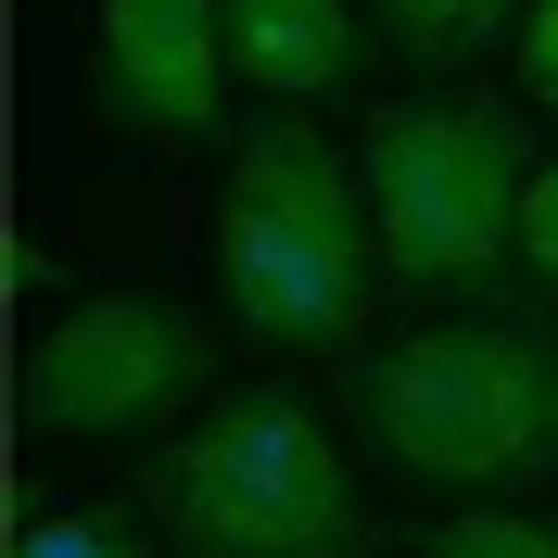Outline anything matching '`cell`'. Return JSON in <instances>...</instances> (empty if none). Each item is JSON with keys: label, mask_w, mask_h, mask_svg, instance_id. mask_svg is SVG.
<instances>
[{"label": "cell", "mask_w": 558, "mask_h": 558, "mask_svg": "<svg viewBox=\"0 0 558 558\" xmlns=\"http://www.w3.org/2000/svg\"><path fill=\"white\" fill-rule=\"evenodd\" d=\"M216 279H229V317L254 343H292V355L355 343V317L381 292V216H368V178L305 114L242 140L229 204H216Z\"/></svg>", "instance_id": "1"}, {"label": "cell", "mask_w": 558, "mask_h": 558, "mask_svg": "<svg viewBox=\"0 0 558 558\" xmlns=\"http://www.w3.org/2000/svg\"><path fill=\"white\" fill-rule=\"evenodd\" d=\"M216 38H229V76L267 89V102H317L355 76V13L343 0H216Z\"/></svg>", "instance_id": "7"}, {"label": "cell", "mask_w": 558, "mask_h": 558, "mask_svg": "<svg viewBox=\"0 0 558 558\" xmlns=\"http://www.w3.org/2000/svg\"><path fill=\"white\" fill-rule=\"evenodd\" d=\"M204 381H216L204 317L153 305V292H102V305H64L26 343V432H38V445L153 432V418H178Z\"/></svg>", "instance_id": "5"}, {"label": "cell", "mask_w": 558, "mask_h": 558, "mask_svg": "<svg viewBox=\"0 0 558 558\" xmlns=\"http://www.w3.org/2000/svg\"><path fill=\"white\" fill-rule=\"evenodd\" d=\"M521 89H533V102H558V0L521 26Z\"/></svg>", "instance_id": "12"}, {"label": "cell", "mask_w": 558, "mask_h": 558, "mask_svg": "<svg viewBox=\"0 0 558 558\" xmlns=\"http://www.w3.org/2000/svg\"><path fill=\"white\" fill-rule=\"evenodd\" d=\"M178 558H368V508L305 393H229L153 470Z\"/></svg>", "instance_id": "3"}, {"label": "cell", "mask_w": 558, "mask_h": 558, "mask_svg": "<svg viewBox=\"0 0 558 558\" xmlns=\"http://www.w3.org/2000/svg\"><path fill=\"white\" fill-rule=\"evenodd\" d=\"M495 13H508V0H381L393 51H418V64H470L495 38Z\"/></svg>", "instance_id": "8"}, {"label": "cell", "mask_w": 558, "mask_h": 558, "mask_svg": "<svg viewBox=\"0 0 558 558\" xmlns=\"http://www.w3.org/2000/svg\"><path fill=\"white\" fill-rule=\"evenodd\" d=\"M432 558H558V521H508V508H457V521H432Z\"/></svg>", "instance_id": "10"}, {"label": "cell", "mask_w": 558, "mask_h": 558, "mask_svg": "<svg viewBox=\"0 0 558 558\" xmlns=\"http://www.w3.org/2000/svg\"><path fill=\"white\" fill-rule=\"evenodd\" d=\"M355 418L418 483H457V495L533 483V470H558V317H521V305L445 317V330L355 368Z\"/></svg>", "instance_id": "2"}, {"label": "cell", "mask_w": 558, "mask_h": 558, "mask_svg": "<svg viewBox=\"0 0 558 558\" xmlns=\"http://www.w3.org/2000/svg\"><path fill=\"white\" fill-rule=\"evenodd\" d=\"M521 267L558 279V166H533V191H521Z\"/></svg>", "instance_id": "11"}, {"label": "cell", "mask_w": 558, "mask_h": 558, "mask_svg": "<svg viewBox=\"0 0 558 558\" xmlns=\"http://www.w3.org/2000/svg\"><path fill=\"white\" fill-rule=\"evenodd\" d=\"M13 558H153V546H140L114 508H38V521L13 533Z\"/></svg>", "instance_id": "9"}, {"label": "cell", "mask_w": 558, "mask_h": 558, "mask_svg": "<svg viewBox=\"0 0 558 558\" xmlns=\"http://www.w3.org/2000/svg\"><path fill=\"white\" fill-rule=\"evenodd\" d=\"M216 0H102V102L140 140H216Z\"/></svg>", "instance_id": "6"}, {"label": "cell", "mask_w": 558, "mask_h": 558, "mask_svg": "<svg viewBox=\"0 0 558 558\" xmlns=\"http://www.w3.org/2000/svg\"><path fill=\"white\" fill-rule=\"evenodd\" d=\"M368 216H381V267L407 292H470L495 254H521V191H533V114L508 102H393L368 114Z\"/></svg>", "instance_id": "4"}]
</instances>
